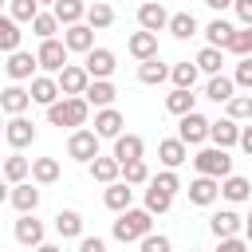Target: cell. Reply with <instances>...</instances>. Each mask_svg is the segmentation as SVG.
Masks as SVG:
<instances>
[{"mask_svg":"<svg viewBox=\"0 0 252 252\" xmlns=\"http://www.w3.org/2000/svg\"><path fill=\"white\" fill-rule=\"evenodd\" d=\"M217 197H220V181H217V177H201V173H197V177L189 181V201H193V205L205 209V205H213Z\"/></svg>","mask_w":252,"mask_h":252,"instance_id":"obj_17","label":"cell"},{"mask_svg":"<svg viewBox=\"0 0 252 252\" xmlns=\"http://www.w3.org/2000/svg\"><path fill=\"white\" fill-rule=\"evenodd\" d=\"M32 177H35L39 185L59 181V161H55V158H32Z\"/></svg>","mask_w":252,"mask_h":252,"instance_id":"obj_40","label":"cell"},{"mask_svg":"<svg viewBox=\"0 0 252 252\" xmlns=\"http://www.w3.org/2000/svg\"><path fill=\"white\" fill-rule=\"evenodd\" d=\"M63 43H67V51H94V28H87V24H71V28H63Z\"/></svg>","mask_w":252,"mask_h":252,"instance_id":"obj_18","label":"cell"},{"mask_svg":"<svg viewBox=\"0 0 252 252\" xmlns=\"http://www.w3.org/2000/svg\"><path fill=\"white\" fill-rule=\"evenodd\" d=\"M55 232L63 240H83V217L75 209H59L55 213Z\"/></svg>","mask_w":252,"mask_h":252,"instance_id":"obj_26","label":"cell"},{"mask_svg":"<svg viewBox=\"0 0 252 252\" xmlns=\"http://www.w3.org/2000/svg\"><path fill=\"white\" fill-rule=\"evenodd\" d=\"M138 79H142L146 87H158V83L169 79V67H165L161 59H146V63H138Z\"/></svg>","mask_w":252,"mask_h":252,"instance_id":"obj_37","label":"cell"},{"mask_svg":"<svg viewBox=\"0 0 252 252\" xmlns=\"http://www.w3.org/2000/svg\"><path fill=\"white\" fill-rule=\"evenodd\" d=\"M220 197H224V201H232V205H240V201H248V197H252V181H248V177H240V173H228V177L220 181Z\"/></svg>","mask_w":252,"mask_h":252,"instance_id":"obj_25","label":"cell"},{"mask_svg":"<svg viewBox=\"0 0 252 252\" xmlns=\"http://www.w3.org/2000/svg\"><path fill=\"white\" fill-rule=\"evenodd\" d=\"M12 209L16 213H35V205H39V189L35 185H28V181H20V185H12Z\"/></svg>","mask_w":252,"mask_h":252,"instance_id":"obj_28","label":"cell"},{"mask_svg":"<svg viewBox=\"0 0 252 252\" xmlns=\"http://www.w3.org/2000/svg\"><path fill=\"white\" fill-rule=\"evenodd\" d=\"M142 154H146V142L138 138V134H118L114 138V161L118 165H130V161H142Z\"/></svg>","mask_w":252,"mask_h":252,"instance_id":"obj_11","label":"cell"},{"mask_svg":"<svg viewBox=\"0 0 252 252\" xmlns=\"http://www.w3.org/2000/svg\"><path fill=\"white\" fill-rule=\"evenodd\" d=\"M197 75H201V71H197V63H189V59H185V63H173V67H169V79H173V87H177V91H193Z\"/></svg>","mask_w":252,"mask_h":252,"instance_id":"obj_38","label":"cell"},{"mask_svg":"<svg viewBox=\"0 0 252 252\" xmlns=\"http://www.w3.org/2000/svg\"><path fill=\"white\" fill-rule=\"evenodd\" d=\"M8 197H12V189H8V181H4V177H0V205H4V201H8Z\"/></svg>","mask_w":252,"mask_h":252,"instance_id":"obj_55","label":"cell"},{"mask_svg":"<svg viewBox=\"0 0 252 252\" xmlns=\"http://www.w3.org/2000/svg\"><path fill=\"white\" fill-rule=\"evenodd\" d=\"M55 83H59V94H63V98H75V94H87V87H91V75H87V67H79V63H67V67L55 75Z\"/></svg>","mask_w":252,"mask_h":252,"instance_id":"obj_4","label":"cell"},{"mask_svg":"<svg viewBox=\"0 0 252 252\" xmlns=\"http://www.w3.org/2000/svg\"><path fill=\"white\" fill-rule=\"evenodd\" d=\"M130 201H134V189H130L126 181H114V185H106V193H102V205L114 209V213H126Z\"/></svg>","mask_w":252,"mask_h":252,"instance_id":"obj_29","label":"cell"},{"mask_svg":"<svg viewBox=\"0 0 252 252\" xmlns=\"http://www.w3.org/2000/svg\"><path fill=\"white\" fill-rule=\"evenodd\" d=\"M28 173H32V158H24V154H8V158H4V169H0V177H4L8 185H20V181H28Z\"/></svg>","mask_w":252,"mask_h":252,"instance_id":"obj_24","label":"cell"},{"mask_svg":"<svg viewBox=\"0 0 252 252\" xmlns=\"http://www.w3.org/2000/svg\"><path fill=\"white\" fill-rule=\"evenodd\" d=\"M165 32H169L173 39H193V35H197V16H193V12H173Z\"/></svg>","mask_w":252,"mask_h":252,"instance_id":"obj_31","label":"cell"},{"mask_svg":"<svg viewBox=\"0 0 252 252\" xmlns=\"http://www.w3.org/2000/svg\"><path fill=\"white\" fill-rule=\"evenodd\" d=\"M232 83H236V87H244V91H252V55L236 63V71H232Z\"/></svg>","mask_w":252,"mask_h":252,"instance_id":"obj_49","label":"cell"},{"mask_svg":"<svg viewBox=\"0 0 252 252\" xmlns=\"http://www.w3.org/2000/svg\"><path fill=\"white\" fill-rule=\"evenodd\" d=\"M138 248H142V252H173L169 236H161V232H150V236H142V240H138Z\"/></svg>","mask_w":252,"mask_h":252,"instance_id":"obj_48","label":"cell"},{"mask_svg":"<svg viewBox=\"0 0 252 252\" xmlns=\"http://www.w3.org/2000/svg\"><path fill=\"white\" fill-rule=\"evenodd\" d=\"M217 252H248V240L228 236V240H220V244H217Z\"/></svg>","mask_w":252,"mask_h":252,"instance_id":"obj_52","label":"cell"},{"mask_svg":"<svg viewBox=\"0 0 252 252\" xmlns=\"http://www.w3.org/2000/svg\"><path fill=\"white\" fill-rule=\"evenodd\" d=\"M224 51H232V55H240V59H248V55H252V28H236Z\"/></svg>","mask_w":252,"mask_h":252,"instance_id":"obj_43","label":"cell"},{"mask_svg":"<svg viewBox=\"0 0 252 252\" xmlns=\"http://www.w3.org/2000/svg\"><path fill=\"white\" fill-rule=\"evenodd\" d=\"M87 75L91 79H110L114 75V67H118V59H114V51L110 47H94V51H87Z\"/></svg>","mask_w":252,"mask_h":252,"instance_id":"obj_9","label":"cell"},{"mask_svg":"<svg viewBox=\"0 0 252 252\" xmlns=\"http://www.w3.org/2000/svg\"><path fill=\"white\" fill-rule=\"evenodd\" d=\"M4 138H8V146H12V150H24V146H32V142H35V122H28L24 114H16V118H8Z\"/></svg>","mask_w":252,"mask_h":252,"instance_id":"obj_10","label":"cell"},{"mask_svg":"<svg viewBox=\"0 0 252 252\" xmlns=\"http://www.w3.org/2000/svg\"><path fill=\"white\" fill-rule=\"evenodd\" d=\"M118 173H122V165H118L114 158H94V161H91V177L102 181V185H114Z\"/></svg>","mask_w":252,"mask_h":252,"instance_id":"obj_39","label":"cell"},{"mask_svg":"<svg viewBox=\"0 0 252 252\" xmlns=\"http://www.w3.org/2000/svg\"><path fill=\"white\" fill-rule=\"evenodd\" d=\"M4 126H8V122H4V110H0V134H4Z\"/></svg>","mask_w":252,"mask_h":252,"instance_id":"obj_58","label":"cell"},{"mask_svg":"<svg viewBox=\"0 0 252 252\" xmlns=\"http://www.w3.org/2000/svg\"><path fill=\"white\" fill-rule=\"evenodd\" d=\"M67 158L91 165V161L98 158V134H94V130H71V138H67Z\"/></svg>","mask_w":252,"mask_h":252,"instance_id":"obj_5","label":"cell"},{"mask_svg":"<svg viewBox=\"0 0 252 252\" xmlns=\"http://www.w3.org/2000/svg\"><path fill=\"white\" fill-rule=\"evenodd\" d=\"M209 228H213V236H217V240H228V236H240L244 217H236L232 209H220V213H213V217H209Z\"/></svg>","mask_w":252,"mask_h":252,"instance_id":"obj_13","label":"cell"},{"mask_svg":"<svg viewBox=\"0 0 252 252\" xmlns=\"http://www.w3.org/2000/svg\"><path fill=\"white\" fill-rule=\"evenodd\" d=\"M236 94V83L228 79V75H213L209 83H205V98H213V102H228Z\"/></svg>","mask_w":252,"mask_h":252,"instance_id":"obj_34","label":"cell"},{"mask_svg":"<svg viewBox=\"0 0 252 252\" xmlns=\"http://www.w3.org/2000/svg\"><path fill=\"white\" fill-rule=\"evenodd\" d=\"M35 67H39V59L32 55V51H12L8 55V63H4V71H8V79L12 83H24V79H35Z\"/></svg>","mask_w":252,"mask_h":252,"instance_id":"obj_8","label":"cell"},{"mask_svg":"<svg viewBox=\"0 0 252 252\" xmlns=\"http://www.w3.org/2000/svg\"><path fill=\"white\" fill-rule=\"evenodd\" d=\"M122 126H126V118H122L114 106L94 110V134H98V138H118V134H122Z\"/></svg>","mask_w":252,"mask_h":252,"instance_id":"obj_22","label":"cell"},{"mask_svg":"<svg viewBox=\"0 0 252 252\" xmlns=\"http://www.w3.org/2000/svg\"><path fill=\"white\" fill-rule=\"evenodd\" d=\"M205 4H209V8H213V12H224V8H232V4H236V0H205Z\"/></svg>","mask_w":252,"mask_h":252,"instance_id":"obj_54","label":"cell"},{"mask_svg":"<svg viewBox=\"0 0 252 252\" xmlns=\"http://www.w3.org/2000/svg\"><path fill=\"white\" fill-rule=\"evenodd\" d=\"M224 106H228L224 118H232V122H244V118H248V122H252V94H232Z\"/></svg>","mask_w":252,"mask_h":252,"instance_id":"obj_41","label":"cell"},{"mask_svg":"<svg viewBox=\"0 0 252 252\" xmlns=\"http://www.w3.org/2000/svg\"><path fill=\"white\" fill-rule=\"evenodd\" d=\"M165 110H169V114H177V118H185V114H193V110H197V94H193V91H177V87H173V91L165 94Z\"/></svg>","mask_w":252,"mask_h":252,"instance_id":"obj_30","label":"cell"},{"mask_svg":"<svg viewBox=\"0 0 252 252\" xmlns=\"http://www.w3.org/2000/svg\"><path fill=\"white\" fill-rule=\"evenodd\" d=\"M138 28L158 35L161 28H169V12H165L158 0H150V4H138Z\"/></svg>","mask_w":252,"mask_h":252,"instance_id":"obj_12","label":"cell"},{"mask_svg":"<svg viewBox=\"0 0 252 252\" xmlns=\"http://www.w3.org/2000/svg\"><path fill=\"white\" fill-rule=\"evenodd\" d=\"M0 8H4V0H0Z\"/></svg>","mask_w":252,"mask_h":252,"instance_id":"obj_61","label":"cell"},{"mask_svg":"<svg viewBox=\"0 0 252 252\" xmlns=\"http://www.w3.org/2000/svg\"><path fill=\"white\" fill-rule=\"evenodd\" d=\"M142 4H150V0H142Z\"/></svg>","mask_w":252,"mask_h":252,"instance_id":"obj_62","label":"cell"},{"mask_svg":"<svg viewBox=\"0 0 252 252\" xmlns=\"http://www.w3.org/2000/svg\"><path fill=\"white\" fill-rule=\"evenodd\" d=\"M169 205H173V197L169 193H161V189H146V213H169Z\"/></svg>","mask_w":252,"mask_h":252,"instance_id":"obj_47","label":"cell"},{"mask_svg":"<svg viewBox=\"0 0 252 252\" xmlns=\"http://www.w3.org/2000/svg\"><path fill=\"white\" fill-rule=\"evenodd\" d=\"M55 20H59V28H71V24H83L87 20V4L83 0H55Z\"/></svg>","mask_w":252,"mask_h":252,"instance_id":"obj_27","label":"cell"},{"mask_svg":"<svg viewBox=\"0 0 252 252\" xmlns=\"http://www.w3.org/2000/svg\"><path fill=\"white\" fill-rule=\"evenodd\" d=\"M193 63H197V71H205V75L213 79V75H220V63H224V51H220V47H209V43H205V47L197 51V59H193Z\"/></svg>","mask_w":252,"mask_h":252,"instance_id":"obj_33","label":"cell"},{"mask_svg":"<svg viewBox=\"0 0 252 252\" xmlns=\"http://www.w3.org/2000/svg\"><path fill=\"white\" fill-rule=\"evenodd\" d=\"M209 142L220 146V150H232V146H240V126H236L232 118H217V122L209 126Z\"/></svg>","mask_w":252,"mask_h":252,"instance_id":"obj_16","label":"cell"},{"mask_svg":"<svg viewBox=\"0 0 252 252\" xmlns=\"http://www.w3.org/2000/svg\"><path fill=\"white\" fill-rule=\"evenodd\" d=\"M150 232H154V213H146V209H126L114 220V240H122V244H134Z\"/></svg>","mask_w":252,"mask_h":252,"instance_id":"obj_1","label":"cell"},{"mask_svg":"<svg viewBox=\"0 0 252 252\" xmlns=\"http://www.w3.org/2000/svg\"><path fill=\"white\" fill-rule=\"evenodd\" d=\"M28 106H32V91H24L20 83H12V87L0 91V110H4V114L16 118V114H24Z\"/></svg>","mask_w":252,"mask_h":252,"instance_id":"obj_15","label":"cell"},{"mask_svg":"<svg viewBox=\"0 0 252 252\" xmlns=\"http://www.w3.org/2000/svg\"><path fill=\"white\" fill-rule=\"evenodd\" d=\"M35 4H51V8H55V0H35Z\"/></svg>","mask_w":252,"mask_h":252,"instance_id":"obj_59","label":"cell"},{"mask_svg":"<svg viewBox=\"0 0 252 252\" xmlns=\"http://www.w3.org/2000/svg\"><path fill=\"white\" fill-rule=\"evenodd\" d=\"M8 16H12L16 24H32V20L39 16V4H35V0H8Z\"/></svg>","mask_w":252,"mask_h":252,"instance_id":"obj_42","label":"cell"},{"mask_svg":"<svg viewBox=\"0 0 252 252\" xmlns=\"http://www.w3.org/2000/svg\"><path fill=\"white\" fill-rule=\"evenodd\" d=\"M79 252H106V240L102 236H83L79 240Z\"/></svg>","mask_w":252,"mask_h":252,"instance_id":"obj_50","label":"cell"},{"mask_svg":"<svg viewBox=\"0 0 252 252\" xmlns=\"http://www.w3.org/2000/svg\"><path fill=\"white\" fill-rule=\"evenodd\" d=\"M193 169H197L201 177H217V181H224V177L232 173V158H228V150H220V146H205V150H197Z\"/></svg>","mask_w":252,"mask_h":252,"instance_id":"obj_3","label":"cell"},{"mask_svg":"<svg viewBox=\"0 0 252 252\" xmlns=\"http://www.w3.org/2000/svg\"><path fill=\"white\" fill-rule=\"evenodd\" d=\"M28 91H32V102H39V106H55L59 102V83L51 75H35Z\"/></svg>","mask_w":252,"mask_h":252,"instance_id":"obj_20","label":"cell"},{"mask_svg":"<svg viewBox=\"0 0 252 252\" xmlns=\"http://www.w3.org/2000/svg\"><path fill=\"white\" fill-rule=\"evenodd\" d=\"M240 150L252 158V126H240Z\"/></svg>","mask_w":252,"mask_h":252,"instance_id":"obj_53","label":"cell"},{"mask_svg":"<svg viewBox=\"0 0 252 252\" xmlns=\"http://www.w3.org/2000/svg\"><path fill=\"white\" fill-rule=\"evenodd\" d=\"M32 32H35L39 39H55V32H59V20H55V12H39V16L32 20Z\"/></svg>","mask_w":252,"mask_h":252,"instance_id":"obj_44","label":"cell"},{"mask_svg":"<svg viewBox=\"0 0 252 252\" xmlns=\"http://www.w3.org/2000/svg\"><path fill=\"white\" fill-rule=\"evenodd\" d=\"M67 43L63 39H39V51H35V59H39V67L43 71H51V75H59L63 67H67Z\"/></svg>","mask_w":252,"mask_h":252,"instance_id":"obj_6","label":"cell"},{"mask_svg":"<svg viewBox=\"0 0 252 252\" xmlns=\"http://www.w3.org/2000/svg\"><path fill=\"white\" fill-rule=\"evenodd\" d=\"M232 8H236V20H240L244 28H252V0H236Z\"/></svg>","mask_w":252,"mask_h":252,"instance_id":"obj_51","label":"cell"},{"mask_svg":"<svg viewBox=\"0 0 252 252\" xmlns=\"http://www.w3.org/2000/svg\"><path fill=\"white\" fill-rule=\"evenodd\" d=\"M244 240H248V244H252V213H248V217H244Z\"/></svg>","mask_w":252,"mask_h":252,"instance_id":"obj_56","label":"cell"},{"mask_svg":"<svg viewBox=\"0 0 252 252\" xmlns=\"http://www.w3.org/2000/svg\"><path fill=\"white\" fill-rule=\"evenodd\" d=\"M185 158H189V146H185L181 138H161V142H158V161H161L165 169H177Z\"/></svg>","mask_w":252,"mask_h":252,"instance_id":"obj_19","label":"cell"},{"mask_svg":"<svg viewBox=\"0 0 252 252\" xmlns=\"http://www.w3.org/2000/svg\"><path fill=\"white\" fill-rule=\"evenodd\" d=\"M232 32H236V28H232L228 20H220V16H217V20L205 28V39H209V47H220V51H224V47H228V39H232Z\"/></svg>","mask_w":252,"mask_h":252,"instance_id":"obj_36","label":"cell"},{"mask_svg":"<svg viewBox=\"0 0 252 252\" xmlns=\"http://www.w3.org/2000/svg\"><path fill=\"white\" fill-rule=\"evenodd\" d=\"M122 177H126V185H150V165L130 161V165H122Z\"/></svg>","mask_w":252,"mask_h":252,"instance_id":"obj_45","label":"cell"},{"mask_svg":"<svg viewBox=\"0 0 252 252\" xmlns=\"http://www.w3.org/2000/svg\"><path fill=\"white\" fill-rule=\"evenodd\" d=\"M35 252H63V248H55V244H39Z\"/></svg>","mask_w":252,"mask_h":252,"instance_id":"obj_57","label":"cell"},{"mask_svg":"<svg viewBox=\"0 0 252 252\" xmlns=\"http://www.w3.org/2000/svg\"><path fill=\"white\" fill-rule=\"evenodd\" d=\"M150 185H154V189H161V193H169V197H173V193H177V189H181V177H177V169H161V173H158V177H150Z\"/></svg>","mask_w":252,"mask_h":252,"instance_id":"obj_46","label":"cell"},{"mask_svg":"<svg viewBox=\"0 0 252 252\" xmlns=\"http://www.w3.org/2000/svg\"><path fill=\"white\" fill-rule=\"evenodd\" d=\"M0 169H4V158H0Z\"/></svg>","mask_w":252,"mask_h":252,"instance_id":"obj_60","label":"cell"},{"mask_svg":"<svg viewBox=\"0 0 252 252\" xmlns=\"http://www.w3.org/2000/svg\"><path fill=\"white\" fill-rule=\"evenodd\" d=\"M209 126H213V122L193 110V114H185V118L177 122V138H181L185 146H201V142H209Z\"/></svg>","mask_w":252,"mask_h":252,"instance_id":"obj_7","label":"cell"},{"mask_svg":"<svg viewBox=\"0 0 252 252\" xmlns=\"http://www.w3.org/2000/svg\"><path fill=\"white\" fill-rule=\"evenodd\" d=\"M87 114H91V102H87L83 94L47 106V122H51V126H75V130H83V126H87Z\"/></svg>","mask_w":252,"mask_h":252,"instance_id":"obj_2","label":"cell"},{"mask_svg":"<svg viewBox=\"0 0 252 252\" xmlns=\"http://www.w3.org/2000/svg\"><path fill=\"white\" fill-rule=\"evenodd\" d=\"M91 106H98V110H106V106H114V98H118V91H114V83L110 79H91V87H87V94H83Z\"/></svg>","mask_w":252,"mask_h":252,"instance_id":"obj_21","label":"cell"},{"mask_svg":"<svg viewBox=\"0 0 252 252\" xmlns=\"http://www.w3.org/2000/svg\"><path fill=\"white\" fill-rule=\"evenodd\" d=\"M87 28H94V32H102V28H110L114 24V8L110 4H102V0H94V4H87V20H83Z\"/></svg>","mask_w":252,"mask_h":252,"instance_id":"obj_32","label":"cell"},{"mask_svg":"<svg viewBox=\"0 0 252 252\" xmlns=\"http://www.w3.org/2000/svg\"><path fill=\"white\" fill-rule=\"evenodd\" d=\"M20 39H24V32H20V24L12 20V16H0V51H20Z\"/></svg>","mask_w":252,"mask_h":252,"instance_id":"obj_35","label":"cell"},{"mask_svg":"<svg viewBox=\"0 0 252 252\" xmlns=\"http://www.w3.org/2000/svg\"><path fill=\"white\" fill-rule=\"evenodd\" d=\"M16 240L24 248H39L43 244V220H35V213H20L16 220Z\"/></svg>","mask_w":252,"mask_h":252,"instance_id":"obj_14","label":"cell"},{"mask_svg":"<svg viewBox=\"0 0 252 252\" xmlns=\"http://www.w3.org/2000/svg\"><path fill=\"white\" fill-rule=\"evenodd\" d=\"M126 47H130V55H134L138 63H146V59H158V35H154V32H134Z\"/></svg>","mask_w":252,"mask_h":252,"instance_id":"obj_23","label":"cell"}]
</instances>
